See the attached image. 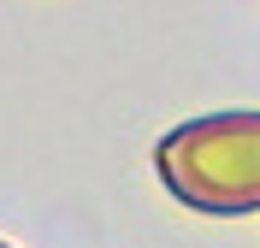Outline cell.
I'll return each instance as SVG.
<instances>
[{
    "instance_id": "1",
    "label": "cell",
    "mask_w": 260,
    "mask_h": 248,
    "mask_svg": "<svg viewBox=\"0 0 260 248\" xmlns=\"http://www.w3.org/2000/svg\"><path fill=\"white\" fill-rule=\"evenodd\" d=\"M172 195L201 213H248L260 207V118H207L160 148Z\"/></svg>"
}]
</instances>
